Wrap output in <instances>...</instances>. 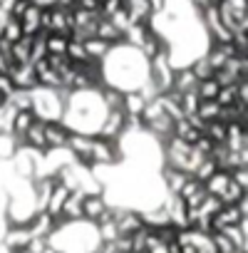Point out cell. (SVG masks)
I'll return each instance as SVG.
<instances>
[{"mask_svg":"<svg viewBox=\"0 0 248 253\" xmlns=\"http://www.w3.org/2000/svg\"><path fill=\"white\" fill-rule=\"evenodd\" d=\"M8 77L13 80V87H15V89H25V92H28V89H33V87L38 84V77H35L33 65H15Z\"/></svg>","mask_w":248,"mask_h":253,"instance_id":"1","label":"cell"},{"mask_svg":"<svg viewBox=\"0 0 248 253\" xmlns=\"http://www.w3.org/2000/svg\"><path fill=\"white\" fill-rule=\"evenodd\" d=\"M67 137H70V132L65 129L62 124H55V122H45V144H47V149H55V147H65V144H67Z\"/></svg>","mask_w":248,"mask_h":253,"instance_id":"2","label":"cell"},{"mask_svg":"<svg viewBox=\"0 0 248 253\" xmlns=\"http://www.w3.org/2000/svg\"><path fill=\"white\" fill-rule=\"evenodd\" d=\"M30 238H33L30 228H15V231H10V233L5 236V246H8L13 253H15V251H25L28 243H30Z\"/></svg>","mask_w":248,"mask_h":253,"instance_id":"3","label":"cell"},{"mask_svg":"<svg viewBox=\"0 0 248 253\" xmlns=\"http://www.w3.org/2000/svg\"><path fill=\"white\" fill-rule=\"evenodd\" d=\"M124 124H127V117H124V112H122V109L112 112L109 119H107V124L102 126V139H109V137L119 134V132L124 129Z\"/></svg>","mask_w":248,"mask_h":253,"instance_id":"4","label":"cell"},{"mask_svg":"<svg viewBox=\"0 0 248 253\" xmlns=\"http://www.w3.org/2000/svg\"><path fill=\"white\" fill-rule=\"evenodd\" d=\"M25 142L35 149H47V144H45V119H35V124L25 132Z\"/></svg>","mask_w":248,"mask_h":253,"instance_id":"5","label":"cell"},{"mask_svg":"<svg viewBox=\"0 0 248 253\" xmlns=\"http://www.w3.org/2000/svg\"><path fill=\"white\" fill-rule=\"evenodd\" d=\"M218 82L211 77V80H201L199 84H196V97H199V102H213L216 99V94H218Z\"/></svg>","mask_w":248,"mask_h":253,"instance_id":"6","label":"cell"},{"mask_svg":"<svg viewBox=\"0 0 248 253\" xmlns=\"http://www.w3.org/2000/svg\"><path fill=\"white\" fill-rule=\"evenodd\" d=\"M104 201L99 199V196H84V201H82V216L84 218H99L102 213H104Z\"/></svg>","mask_w":248,"mask_h":253,"instance_id":"7","label":"cell"},{"mask_svg":"<svg viewBox=\"0 0 248 253\" xmlns=\"http://www.w3.org/2000/svg\"><path fill=\"white\" fill-rule=\"evenodd\" d=\"M52 221H55V218H52L47 211H40V213L35 216L33 226H30V233L38 236V238H45V233H50V228H52Z\"/></svg>","mask_w":248,"mask_h":253,"instance_id":"8","label":"cell"},{"mask_svg":"<svg viewBox=\"0 0 248 253\" xmlns=\"http://www.w3.org/2000/svg\"><path fill=\"white\" fill-rule=\"evenodd\" d=\"M67 42H70V38L50 33L47 40H45V50H47V55H65L67 52Z\"/></svg>","mask_w":248,"mask_h":253,"instance_id":"9","label":"cell"},{"mask_svg":"<svg viewBox=\"0 0 248 253\" xmlns=\"http://www.w3.org/2000/svg\"><path fill=\"white\" fill-rule=\"evenodd\" d=\"M226 132H228L226 124H221V122H206L204 137H208L213 144H226Z\"/></svg>","mask_w":248,"mask_h":253,"instance_id":"10","label":"cell"},{"mask_svg":"<svg viewBox=\"0 0 248 253\" xmlns=\"http://www.w3.org/2000/svg\"><path fill=\"white\" fill-rule=\"evenodd\" d=\"M35 112H15V117H13V132L15 134H25L30 126L35 124Z\"/></svg>","mask_w":248,"mask_h":253,"instance_id":"11","label":"cell"},{"mask_svg":"<svg viewBox=\"0 0 248 253\" xmlns=\"http://www.w3.org/2000/svg\"><path fill=\"white\" fill-rule=\"evenodd\" d=\"M216 171H218V169H216L213 159H211V157H204V159L196 164V174H194V179H196V181H201V184H206Z\"/></svg>","mask_w":248,"mask_h":253,"instance_id":"12","label":"cell"},{"mask_svg":"<svg viewBox=\"0 0 248 253\" xmlns=\"http://www.w3.org/2000/svg\"><path fill=\"white\" fill-rule=\"evenodd\" d=\"M186 179H189V174H186L184 169H174V171H169V174H166L169 191H171L174 196H179V191H181V186L186 184Z\"/></svg>","mask_w":248,"mask_h":253,"instance_id":"13","label":"cell"},{"mask_svg":"<svg viewBox=\"0 0 248 253\" xmlns=\"http://www.w3.org/2000/svg\"><path fill=\"white\" fill-rule=\"evenodd\" d=\"M218 104L216 102H199V109H196V114L204 119V122H216V117H218Z\"/></svg>","mask_w":248,"mask_h":253,"instance_id":"14","label":"cell"},{"mask_svg":"<svg viewBox=\"0 0 248 253\" xmlns=\"http://www.w3.org/2000/svg\"><path fill=\"white\" fill-rule=\"evenodd\" d=\"M196 109H199V97H196V92H184V94H181V112H184V117L196 114Z\"/></svg>","mask_w":248,"mask_h":253,"instance_id":"15","label":"cell"},{"mask_svg":"<svg viewBox=\"0 0 248 253\" xmlns=\"http://www.w3.org/2000/svg\"><path fill=\"white\" fill-rule=\"evenodd\" d=\"M191 72H194V77H196L199 82H201V80H211V77H213V67L208 65V60H206V57H201V60L191 67Z\"/></svg>","mask_w":248,"mask_h":253,"instance_id":"16","label":"cell"},{"mask_svg":"<svg viewBox=\"0 0 248 253\" xmlns=\"http://www.w3.org/2000/svg\"><path fill=\"white\" fill-rule=\"evenodd\" d=\"M13 92H15V87H13V80H10L8 75H0V94H3V97L8 99Z\"/></svg>","mask_w":248,"mask_h":253,"instance_id":"17","label":"cell"},{"mask_svg":"<svg viewBox=\"0 0 248 253\" xmlns=\"http://www.w3.org/2000/svg\"><path fill=\"white\" fill-rule=\"evenodd\" d=\"M122 99H124V97H119L114 89H107V104H109V109H112V112L122 109Z\"/></svg>","mask_w":248,"mask_h":253,"instance_id":"18","label":"cell"},{"mask_svg":"<svg viewBox=\"0 0 248 253\" xmlns=\"http://www.w3.org/2000/svg\"><path fill=\"white\" fill-rule=\"evenodd\" d=\"M42 253H57V251H55V248H50V246H45V251H42Z\"/></svg>","mask_w":248,"mask_h":253,"instance_id":"19","label":"cell"},{"mask_svg":"<svg viewBox=\"0 0 248 253\" xmlns=\"http://www.w3.org/2000/svg\"><path fill=\"white\" fill-rule=\"evenodd\" d=\"M15 253H28V251H15Z\"/></svg>","mask_w":248,"mask_h":253,"instance_id":"20","label":"cell"}]
</instances>
